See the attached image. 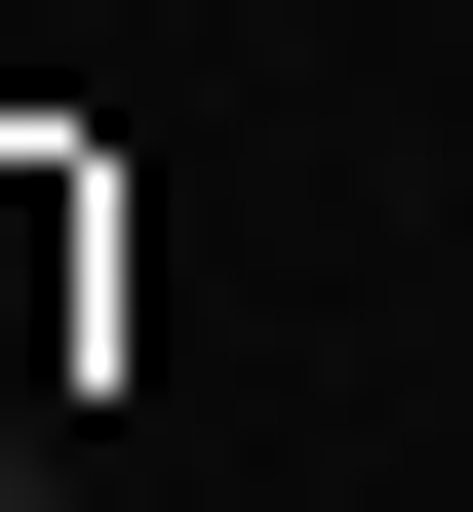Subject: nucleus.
<instances>
[{"label":"nucleus","mask_w":473,"mask_h":512,"mask_svg":"<svg viewBox=\"0 0 473 512\" xmlns=\"http://www.w3.org/2000/svg\"><path fill=\"white\" fill-rule=\"evenodd\" d=\"M79 394V158H0V434Z\"/></svg>","instance_id":"obj_1"}]
</instances>
